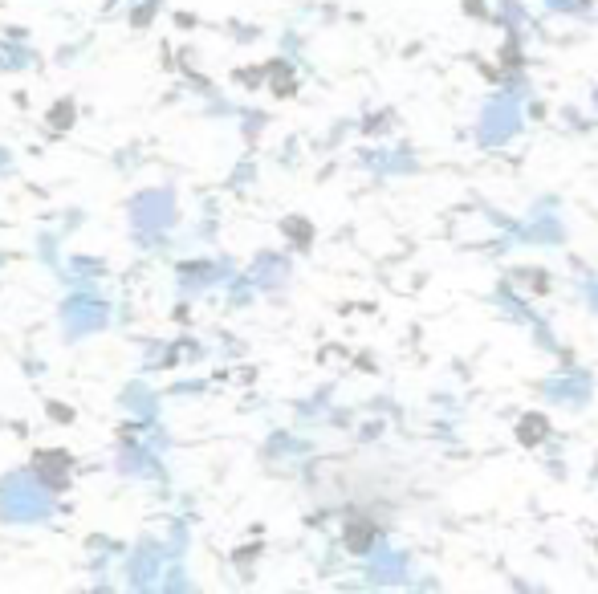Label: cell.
I'll return each mask as SVG.
<instances>
[{
  "instance_id": "1",
  "label": "cell",
  "mask_w": 598,
  "mask_h": 594,
  "mask_svg": "<svg viewBox=\"0 0 598 594\" xmlns=\"http://www.w3.org/2000/svg\"><path fill=\"white\" fill-rule=\"evenodd\" d=\"M70 464H74V460H70L66 452H37V456H33V468L41 472V481L53 485V489H62V485L70 481Z\"/></svg>"
},
{
  "instance_id": "2",
  "label": "cell",
  "mask_w": 598,
  "mask_h": 594,
  "mask_svg": "<svg viewBox=\"0 0 598 594\" xmlns=\"http://www.w3.org/2000/svg\"><path fill=\"white\" fill-rule=\"evenodd\" d=\"M49 123H53L57 131H62V127H70V123H74V106H70V102H57V110L49 114Z\"/></svg>"
}]
</instances>
